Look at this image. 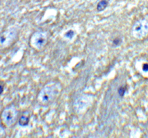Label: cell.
<instances>
[{
    "label": "cell",
    "mask_w": 148,
    "mask_h": 138,
    "mask_svg": "<svg viewBox=\"0 0 148 138\" xmlns=\"http://www.w3.org/2000/svg\"><path fill=\"white\" fill-rule=\"evenodd\" d=\"M29 121H30V117L28 116H27V115H22L19 119V124L21 126H27L29 123Z\"/></svg>",
    "instance_id": "5"
},
{
    "label": "cell",
    "mask_w": 148,
    "mask_h": 138,
    "mask_svg": "<svg viewBox=\"0 0 148 138\" xmlns=\"http://www.w3.org/2000/svg\"><path fill=\"white\" fill-rule=\"evenodd\" d=\"M14 116H15V114L13 113V111H12L10 109H9V111H6V114H4V117L6 118V121L8 123H13L12 121H13V120L14 119Z\"/></svg>",
    "instance_id": "4"
},
{
    "label": "cell",
    "mask_w": 148,
    "mask_h": 138,
    "mask_svg": "<svg viewBox=\"0 0 148 138\" xmlns=\"http://www.w3.org/2000/svg\"><path fill=\"white\" fill-rule=\"evenodd\" d=\"M55 92L56 91L53 87H45L41 91L39 98L42 102H48L55 97Z\"/></svg>",
    "instance_id": "2"
},
{
    "label": "cell",
    "mask_w": 148,
    "mask_h": 138,
    "mask_svg": "<svg viewBox=\"0 0 148 138\" xmlns=\"http://www.w3.org/2000/svg\"><path fill=\"white\" fill-rule=\"evenodd\" d=\"M113 44L114 45H119L120 44H121V39H115L113 41Z\"/></svg>",
    "instance_id": "8"
},
{
    "label": "cell",
    "mask_w": 148,
    "mask_h": 138,
    "mask_svg": "<svg viewBox=\"0 0 148 138\" xmlns=\"http://www.w3.org/2000/svg\"><path fill=\"white\" fill-rule=\"evenodd\" d=\"M143 70L144 71H148V64L147 63H145L143 65Z\"/></svg>",
    "instance_id": "9"
},
{
    "label": "cell",
    "mask_w": 148,
    "mask_h": 138,
    "mask_svg": "<svg viewBox=\"0 0 148 138\" xmlns=\"http://www.w3.org/2000/svg\"><path fill=\"white\" fill-rule=\"evenodd\" d=\"M107 6H108V2L107 0H101L97 5V7H96L97 11H98V12L103 11Z\"/></svg>",
    "instance_id": "3"
},
{
    "label": "cell",
    "mask_w": 148,
    "mask_h": 138,
    "mask_svg": "<svg viewBox=\"0 0 148 138\" xmlns=\"http://www.w3.org/2000/svg\"><path fill=\"white\" fill-rule=\"evenodd\" d=\"M74 36H75V31L73 30H69L65 33V37L69 39H72Z\"/></svg>",
    "instance_id": "6"
},
{
    "label": "cell",
    "mask_w": 148,
    "mask_h": 138,
    "mask_svg": "<svg viewBox=\"0 0 148 138\" xmlns=\"http://www.w3.org/2000/svg\"><path fill=\"white\" fill-rule=\"evenodd\" d=\"M3 91H4V88H3V87H2V85H0V95H1V94H2Z\"/></svg>",
    "instance_id": "10"
},
{
    "label": "cell",
    "mask_w": 148,
    "mask_h": 138,
    "mask_svg": "<svg viewBox=\"0 0 148 138\" xmlns=\"http://www.w3.org/2000/svg\"><path fill=\"white\" fill-rule=\"evenodd\" d=\"M33 45L37 49H41L46 45L47 38L46 33L43 32H37L33 34L32 37Z\"/></svg>",
    "instance_id": "1"
},
{
    "label": "cell",
    "mask_w": 148,
    "mask_h": 138,
    "mask_svg": "<svg viewBox=\"0 0 148 138\" xmlns=\"http://www.w3.org/2000/svg\"><path fill=\"white\" fill-rule=\"evenodd\" d=\"M125 91H126V89L125 88H123V87H120L118 89V93L120 97H124V95L125 94Z\"/></svg>",
    "instance_id": "7"
}]
</instances>
